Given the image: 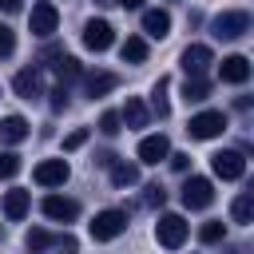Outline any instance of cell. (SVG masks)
<instances>
[{"mask_svg":"<svg viewBox=\"0 0 254 254\" xmlns=\"http://www.w3.org/2000/svg\"><path fill=\"white\" fill-rule=\"evenodd\" d=\"M16 52V32L8 24H0V56H12Z\"/></svg>","mask_w":254,"mask_h":254,"instance_id":"1f68e13d","label":"cell"},{"mask_svg":"<svg viewBox=\"0 0 254 254\" xmlns=\"http://www.w3.org/2000/svg\"><path fill=\"white\" fill-rule=\"evenodd\" d=\"M167 155H171V143H167V135H147V139L139 143V163H147V167L163 163Z\"/></svg>","mask_w":254,"mask_h":254,"instance_id":"9a60e30c","label":"cell"},{"mask_svg":"<svg viewBox=\"0 0 254 254\" xmlns=\"http://www.w3.org/2000/svg\"><path fill=\"white\" fill-rule=\"evenodd\" d=\"M111 44H115V28H111L107 20H87V24H83V48L107 52Z\"/></svg>","mask_w":254,"mask_h":254,"instance_id":"ba28073f","label":"cell"},{"mask_svg":"<svg viewBox=\"0 0 254 254\" xmlns=\"http://www.w3.org/2000/svg\"><path fill=\"white\" fill-rule=\"evenodd\" d=\"M44 214H48L52 222H71V218L79 214V202H75V198H64V194H48V198H44Z\"/></svg>","mask_w":254,"mask_h":254,"instance_id":"4fadbf2b","label":"cell"},{"mask_svg":"<svg viewBox=\"0 0 254 254\" xmlns=\"http://www.w3.org/2000/svg\"><path fill=\"white\" fill-rule=\"evenodd\" d=\"M95 4H111V0H95Z\"/></svg>","mask_w":254,"mask_h":254,"instance_id":"8d00e7d4","label":"cell"},{"mask_svg":"<svg viewBox=\"0 0 254 254\" xmlns=\"http://www.w3.org/2000/svg\"><path fill=\"white\" fill-rule=\"evenodd\" d=\"M56 24H60V12H56V4L40 0V4L32 8V36H52V32H56Z\"/></svg>","mask_w":254,"mask_h":254,"instance_id":"7c38bea8","label":"cell"},{"mask_svg":"<svg viewBox=\"0 0 254 254\" xmlns=\"http://www.w3.org/2000/svg\"><path fill=\"white\" fill-rule=\"evenodd\" d=\"M119 87V75H111V71H91L87 79H83V91L91 95V99H99V95H107V91H115Z\"/></svg>","mask_w":254,"mask_h":254,"instance_id":"ffe728a7","label":"cell"},{"mask_svg":"<svg viewBox=\"0 0 254 254\" xmlns=\"http://www.w3.org/2000/svg\"><path fill=\"white\" fill-rule=\"evenodd\" d=\"M115 4H123V8H143V0H115Z\"/></svg>","mask_w":254,"mask_h":254,"instance_id":"d590c367","label":"cell"},{"mask_svg":"<svg viewBox=\"0 0 254 254\" xmlns=\"http://www.w3.org/2000/svg\"><path fill=\"white\" fill-rule=\"evenodd\" d=\"M155 238H159V246L179 250V246L187 242V222H183L179 214H159V222H155Z\"/></svg>","mask_w":254,"mask_h":254,"instance_id":"5b68a950","label":"cell"},{"mask_svg":"<svg viewBox=\"0 0 254 254\" xmlns=\"http://www.w3.org/2000/svg\"><path fill=\"white\" fill-rule=\"evenodd\" d=\"M12 87H16L20 99H40L44 95V71L40 67H20L16 79H12Z\"/></svg>","mask_w":254,"mask_h":254,"instance_id":"9c48e42d","label":"cell"},{"mask_svg":"<svg viewBox=\"0 0 254 254\" xmlns=\"http://www.w3.org/2000/svg\"><path fill=\"white\" fill-rule=\"evenodd\" d=\"M210 95V79H202V75H187V83H183V99L187 103H202Z\"/></svg>","mask_w":254,"mask_h":254,"instance_id":"603a6c76","label":"cell"},{"mask_svg":"<svg viewBox=\"0 0 254 254\" xmlns=\"http://www.w3.org/2000/svg\"><path fill=\"white\" fill-rule=\"evenodd\" d=\"M20 171V155L16 151H0V179H12Z\"/></svg>","mask_w":254,"mask_h":254,"instance_id":"83f0119b","label":"cell"},{"mask_svg":"<svg viewBox=\"0 0 254 254\" xmlns=\"http://www.w3.org/2000/svg\"><path fill=\"white\" fill-rule=\"evenodd\" d=\"M198 238L210 246V242H222L226 238V222H218V218H210V222H202L198 226Z\"/></svg>","mask_w":254,"mask_h":254,"instance_id":"4316f807","label":"cell"},{"mask_svg":"<svg viewBox=\"0 0 254 254\" xmlns=\"http://www.w3.org/2000/svg\"><path fill=\"white\" fill-rule=\"evenodd\" d=\"M28 135H32V127H28L24 115H4L0 119V143H24Z\"/></svg>","mask_w":254,"mask_h":254,"instance_id":"e0dca14e","label":"cell"},{"mask_svg":"<svg viewBox=\"0 0 254 254\" xmlns=\"http://www.w3.org/2000/svg\"><path fill=\"white\" fill-rule=\"evenodd\" d=\"M210 64H214V56H210L206 44H187V48H183V71H187V75H202Z\"/></svg>","mask_w":254,"mask_h":254,"instance_id":"8fae6325","label":"cell"},{"mask_svg":"<svg viewBox=\"0 0 254 254\" xmlns=\"http://www.w3.org/2000/svg\"><path fill=\"white\" fill-rule=\"evenodd\" d=\"M210 32H214L218 40H238V36L250 32V12H242V8H234V12H218V16L210 20Z\"/></svg>","mask_w":254,"mask_h":254,"instance_id":"6da1fadb","label":"cell"},{"mask_svg":"<svg viewBox=\"0 0 254 254\" xmlns=\"http://www.w3.org/2000/svg\"><path fill=\"white\" fill-rule=\"evenodd\" d=\"M167 159H171L175 171H187V167H190V155H167Z\"/></svg>","mask_w":254,"mask_h":254,"instance_id":"836d02e7","label":"cell"},{"mask_svg":"<svg viewBox=\"0 0 254 254\" xmlns=\"http://www.w3.org/2000/svg\"><path fill=\"white\" fill-rule=\"evenodd\" d=\"M127 230V210H99L91 218V238L95 242H111Z\"/></svg>","mask_w":254,"mask_h":254,"instance_id":"3957f363","label":"cell"},{"mask_svg":"<svg viewBox=\"0 0 254 254\" xmlns=\"http://www.w3.org/2000/svg\"><path fill=\"white\" fill-rule=\"evenodd\" d=\"M67 175H71L67 159H44V163H36V171H32V179H36L40 187H64Z\"/></svg>","mask_w":254,"mask_h":254,"instance_id":"52a82bcc","label":"cell"},{"mask_svg":"<svg viewBox=\"0 0 254 254\" xmlns=\"http://www.w3.org/2000/svg\"><path fill=\"white\" fill-rule=\"evenodd\" d=\"M167 87H171V79H167V75H159V83L151 87V107H155V115H159V119H167V115H171V103H167Z\"/></svg>","mask_w":254,"mask_h":254,"instance_id":"d4e9b609","label":"cell"},{"mask_svg":"<svg viewBox=\"0 0 254 254\" xmlns=\"http://www.w3.org/2000/svg\"><path fill=\"white\" fill-rule=\"evenodd\" d=\"M143 202H147V206H163V202H167V190H163L159 183H151V187H143Z\"/></svg>","mask_w":254,"mask_h":254,"instance_id":"f546056e","label":"cell"},{"mask_svg":"<svg viewBox=\"0 0 254 254\" xmlns=\"http://www.w3.org/2000/svg\"><path fill=\"white\" fill-rule=\"evenodd\" d=\"M119 119L131 127V131H139V127H147V119H151V111H147V103L143 99H135V95H127V103H123V111H119Z\"/></svg>","mask_w":254,"mask_h":254,"instance_id":"ac0fdd59","label":"cell"},{"mask_svg":"<svg viewBox=\"0 0 254 254\" xmlns=\"http://www.w3.org/2000/svg\"><path fill=\"white\" fill-rule=\"evenodd\" d=\"M52 71L60 75V83H71V79H79V75H83L79 60H75V56H64V52H56V64H52Z\"/></svg>","mask_w":254,"mask_h":254,"instance_id":"44dd1931","label":"cell"},{"mask_svg":"<svg viewBox=\"0 0 254 254\" xmlns=\"http://www.w3.org/2000/svg\"><path fill=\"white\" fill-rule=\"evenodd\" d=\"M28 206H32V194H28V190L16 187V190L4 194V218H8V222H20V218L28 214Z\"/></svg>","mask_w":254,"mask_h":254,"instance_id":"d6986e66","label":"cell"},{"mask_svg":"<svg viewBox=\"0 0 254 254\" xmlns=\"http://www.w3.org/2000/svg\"><path fill=\"white\" fill-rule=\"evenodd\" d=\"M64 107H67V83H60L52 91V111H64Z\"/></svg>","mask_w":254,"mask_h":254,"instance_id":"d6a6232c","label":"cell"},{"mask_svg":"<svg viewBox=\"0 0 254 254\" xmlns=\"http://www.w3.org/2000/svg\"><path fill=\"white\" fill-rule=\"evenodd\" d=\"M119 123H123L119 111H103V115H99V131H103V135H119V131H123Z\"/></svg>","mask_w":254,"mask_h":254,"instance_id":"f1b7e54d","label":"cell"},{"mask_svg":"<svg viewBox=\"0 0 254 254\" xmlns=\"http://www.w3.org/2000/svg\"><path fill=\"white\" fill-rule=\"evenodd\" d=\"M111 183H115V187H135V183H139V167L115 159V163H111Z\"/></svg>","mask_w":254,"mask_h":254,"instance_id":"484cf974","label":"cell"},{"mask_svg":"<svg viewBox=\"0 0 254 254\" xmlns=\"http://www.w3.org/2000/svg\"><path fill=\"white\" fill-rule=\"evenodd\" d=\"M230 214H234V222H238V226H250V222H254V194H250V190H242V194L234 198Z\"/></svg>","mask_w":254,"mask_h":254,"instance_id":"cb8c5ba5","label":"cell"},{"mask_svg":"<svg viewBox=\"0 0 254 254\" xmlns=\"http://www.w3.org/2000/svg\"><path fill=\"white\" fill-rule=\"evenodd\" d=\"M143 32H147L151 40H167V36H171V16H167L163 8H147V12H143Z\"/></svg>","mask_w":254,"mask_h":254,"instance_id":"2e32d148","label":"cell"},{"mask_svg":"<svg viewBox=\"0 0 254 254\" xmlns=\"http://www.w3.org/2000/svg\"><path fill=\"white\" fill-rule=\"evenodd\" d=\"M119 56H123V64H143L147 60V40L143 36H127L119 44Z\"/></svg>","mask_w":254,"mask_h":254,"instance_id":"7402d4cb","label":"cell"},{"mask_svg":"<svg viewBox=\"0 0 254 254\" xmlns=\"http://www.w3.org/2000/svg\"><path fill=\"white\" fill-rule=\"evenodd\" d=\"M210 167H214V175L226 179V183L246 175V159H242V151H214V155H210Z\"/></svg>","mask_w":254,"mask_h":254,"instance_id":"8992f818","label":"cell"},{"mask_svg":"<svg viewBox=\"0 0 254 254\" xmlns=\"http://www.w3.org/2000/svg\"><path fill=\"white\" fill-rule=\"evenodd\" d=\"M24 0H0V12H20Z\"/></svg>","mask_w":254,"mask_h":254,"instance_id":"e575fe53","label":"cell"},{"mask_svg":"<svg viewBox=\"0 0 254 254\" xmlns=\"http://www.w3.org/2000/svg\"><path fill=\"white\" fill-rule=\"evenodd\" d=\"M24 242H28L32 254H40V250H48V246H60V250H67V254L75 250V238H71V234H48V230H28Z\"/></svg>","mask_w":254,"mask_h":254,"instance_id":"30bf717a","label":"cell"},{"mask_svg":"<svg viewBox=\"0 0 254 254\" xmlns=\"http://www.w3.org/2000/svg\"><path fill=\"white\" fill-rule=\"evenodd\" d=\"M218 79L222 83H246L250 79V60L246 56H226L218 64Z\"/></svg>","mask_w":254,"mask_h":254,"instance_id":"5bb4252c","label":"cell"},{"mask_svg":"<svg viewBox=\"0 0 254 254\" xmlns=\"http://www.w3.org/2000/svg\"><path fill=\"white\" fill-rule=\"evenodd\" d=\"M210 202H214V183L202 179V175H190L183 183V206L187 210H206Z\"/></svg>","mask_w":254,"mask_h":254,"instance_id":"7a4b0ae2","label":"cell"},{"mask_svg":"<svg viewBox=\"0 0 254 254\" xmlns=\"http://www.w3.org/2000/svg\"><path fill=\"white\" fill-rule=\"evenodd\" d=\"M226 131V115L222 111H198V115H190V123H187V135L190 139H214V135H222Z\"/></svg>","mask_w":254,"mask_h":254,"instance_id":"277c9868","label":"cell"},{"mask_svg":"<svg viewBox=\"0 0 254 254\" xmlns=\"http://www.w3.org/2000/svg\"><path fill=\"white\" fill-rule=\"evenodd\" d=\"M87 135H91V131H87V127H75V131H71V135H67V139H64V151H79V147H83V143H87Z\"/></svg>","mask_w":254,"mask_h":254,"instance_id":"4dcf8cb0","label":"cell"}]
</instances>
